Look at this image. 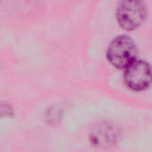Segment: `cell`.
<instances>
[{
	"label": "cell",
	"instance_id": "cell-1",
	"mask_svg": "<svg viewBox=\"0 0 152 152\" xmlns=\"http://www.w3.org/2000/svg\"><path fill=\"white\" fill-rule=\"evenodd\" d=\"M116 15L119 26L124 29L134 30L138 28L147 15L144 0H120Z\"/></svg>",
	"mask_w": 152,
	"mask_h": 152
},
{
	"label": "cell",
	"instance_id": "cell-2",
	"mask_svg": "<svg viewBox=\"0 0 152 152\" xmlns=\"http://www.w3.org/2000/svg\"><path fill=\"white\" fill-rule=\"evenodd\" d=\"M136 54L137 48L135 43L126 35L116 37L107 51L109 61L118 69H124L129 66L136 60Z\"/></svg>",
	"mask_w": 152,
	"mask_h": 152
},
{
	"label": "cell",
	"instance_id": "cell-3",
	"mask_svg": "<svg viewBox=\"0 0 152 152\" xmlns=\"http://www.w3.org/2000/svg\"><path fill=\"white\" fill-rule=\"evenodd\" d=\"M125 82L126 86L134 91H142L152 84L151 66L141 60L134 61L126 68Z\"/></svg>",
	"mask_w": 152,
	"mask_h": 152
}]
</instances>
